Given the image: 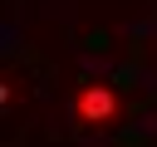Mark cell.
<instances>
[{"label": "cell", "instance_id": "1", "mask_svg": "<svg viewBox=\"0 0 157 147\" xmlns=\"http://www.w3.org/2000/svg\"><path fill=\"white\" fill-rule=\"evenodd\" d=\"M78 113H83V118H108V113H113V98H108V88H88V93L78 98Z\"/></svg>", "mask_w": 157, "mask_h": 147}]
</instances>
